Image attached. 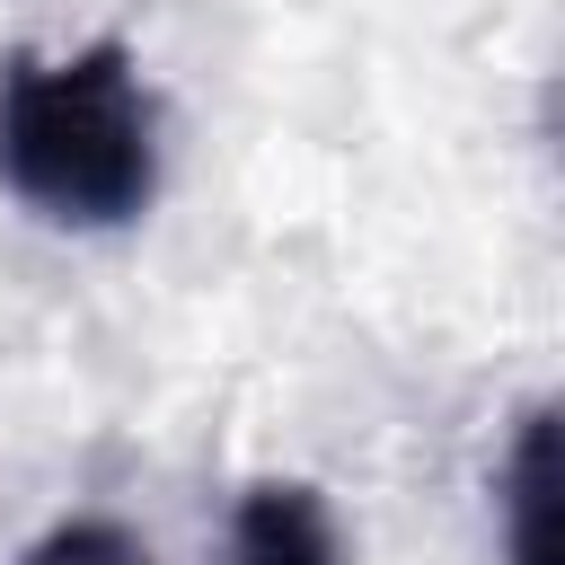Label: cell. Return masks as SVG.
Listing matches in <instances>:
<instances>
[{
	"label": "cell",
	"mask_w": 565,
	"mask_h": 565,
	"mask_svg": "<svg viewBox=\"0 0 565 565\" xmlns=\"http://www.w3.org/2000/svg\"><path fill=\"white\" fill-rule=\"evenodd\" d=\"M0 185L53 230H124L159 194V106L132 44L0 62Z\"/></svg>",
	"instance_id": "cell-1"
},
{
	"label": "cell",
	"mask_w": 565,
	"mask_h": 565,
	"mask_svg": "<svg viewBox=\"0 0 565 565\" xmlns=\"http://www.w3.org/2000/svg\"><path fill=\"white\" fill-rule=\"evenodd\" d=\"M26 565H150V547H141L124 521H97V512H79V521L44 530V539L26 547Z\"/></svg>",
	"instance_id": "cell-4"
},
{
	"label": "cell",
	"mask_w": 565,
	"mask_h": 565,
	"mask_svg": "<svg viewBox=\"0 0 565 565\" xmlns=\"http://www.w3.org/2000/svg\"><path fill=\"white\" fill-rule=\"evenodd\" d=\"M230 556H238V565H344L335 512H327V494L300 486V477H265V486L238 494Z\"/></svg>",
	"instance_id": "cell-3"
},
{
	"label": "cell",
	"mask_w": 565,
	"mask_h": 565,
	"mask_svg": "<svg viewBox=\"0 0 565 565\" xmlns=\"http://www.w3.org/2000/svg\"><path fill=\"white\" fill-rule=\"evenodd\" d=\"M503 556L512 565H565L556 512H565V468H556V406L539 397L503 450Z\"/></svg>",
	"instance_id": "cell-2"
}]
</instances>
